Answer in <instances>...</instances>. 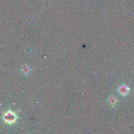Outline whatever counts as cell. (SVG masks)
Wrapping results in <instances>:
<instances>
[{"label": "cell", "instance_id": "obj_1", "mask_svg": "<svg viewBox=\"0 0 134 134\" xmlns=\"http://www.w3.org/2000/svg\"><path fill=\"white\" fill-rule=\"evenodd\" d=\"M15 114L14 113H11V112H9L7 114H5V120L8 122H13L15 120Z\"/></svg>", "mask_w": 134, "mask_h": 134}]
</instances>
